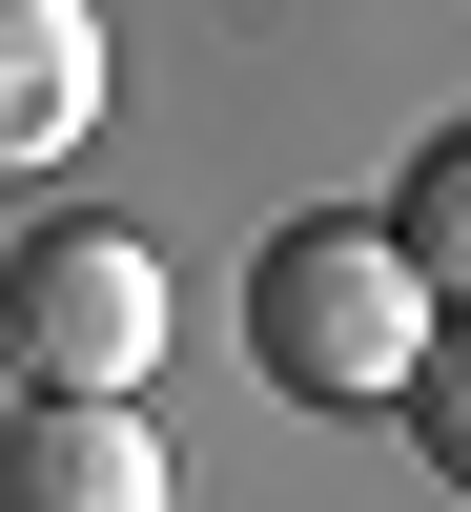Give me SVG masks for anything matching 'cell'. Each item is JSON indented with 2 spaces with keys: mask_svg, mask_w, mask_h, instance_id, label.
<instances>
[{
  "mask_svg": "<svg viewBox=\"0 0 471 512\" xmlns=\"http://www.w3.org/2000/svg\"><path fill=\"white\" fill-rule=\"evenodd\" d=\"M431 328H451V308L390 267V226H328V205H308V226L246 246V369H267L287 410H390Z\"/></svg>",
  "mask_w": 471,
  "mask_h": 512,
  "instance_id": "obj_1",
  "label": "cell"
},
{
  "mask_svg": "<svg viewBox=\"0 0 471 512\" xmlns=\"http://www.w3.org/2000/svg\"><path fill=\"white\" fill-rule=\"evenodd\" d=\"M0 369L62 390V410H144V369H164V246L103 226V205H41L0 246Z\"/></svg>",
  "mask_w": 471,
  "mask_h": 512,
  "instance_id": "obj_2",
  "label": "cell"
},
{
  "mask_svg": "<svg viewBox=\"0 0 471 512\" xmlns=\"http://www.w3.org/2000/svg\"><path fill=\"white\" fill-rule=\"evenodd\" d=\"M0 512H185V451H164L144 410L21 390V410H0Z\"/></svg>",
  "mask_w": 471,
  "mask_h": 512,
  "instance_id": "obj_3",
  "label": "cell"
},
{
  "mask_svg": "<svg viewBox=\"0 0 471 512\" xmlns=\"http://www.w3.org/2000/svg\"><path fill=\"white\" fill-rule=\"evenodd\" d=\"M82 123H103V21L82 0H0V185L82 164Z\"/></svg>",
  "mask_w": 471,
  "mask_h": 512,
  "instance_id": "obj_4",
  "label": "cell"
},
{
  "mask_svg": "<svg viewBox=\"0 0 471 512\" xmlns=\"http://www.w3.org/2000/svg\"><path fill=\"white\" fill-rule=\"evenodd\" d=\"M369 226H390V267L431 287V308H471V123H431V144H410V185L369 205Z\"/></svg>",
  "mask_w": 471,
  "mask_h": 512,
  "instance_id": "obj_5",
  "label": "cell"
},
{
  "mask_svg": "<svg viewBox=\"0 0 471 512\" xmlns=\"http://www.w3.org/2000/svg\"><path fill=\"white\" fill-rule=\"evenodd\" d=\"M390 410H410V431H431V472L471 492V308L431 328V349H410V390H390Z\"/></svg>",
  "mask_w": 471,
  "mask_h": 512,
  "instance_id": "obj_6",
  "label": "cell"
}]
</instances>
